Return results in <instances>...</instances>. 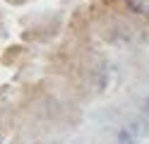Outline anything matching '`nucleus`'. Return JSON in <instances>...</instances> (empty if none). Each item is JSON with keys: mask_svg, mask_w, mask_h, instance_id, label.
I'll use <instances>...</instances> for the list:
<instances>
[{"mask_svg": "<svg viewBox=\"0 0 149 144\" xmlns=\"http://www.w3.org/2000/svg\"><path fill=\"white\" fill-rule=\"evenodd\" d=\"M127 7L132 10L135 15H142V17H149V0H125Z\"/></svg>", "mask_w": 149, "mask_h": 144, "instance_id": "nucleus-1", "label": "nucleus"}]
</instances>
